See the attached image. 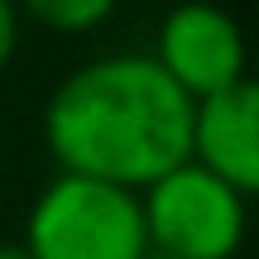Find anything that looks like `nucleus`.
Returning a JSON list of instances; mask_svg holds the SVG:
<instances>
[{
    "mask_svg": "<svg viewBox=\"0 0 259 259\" xmlns=\"http://www.w3.org/2000/svg\"><path fill=\"white\" fill-rule=\"evenodd\" d=\"M192 96L144 53H106L72 67L44 101V149L58 173L149 187L187 163Z\"/></svg>",
    "mask_w": 259,
    "mask_h": 259,
    "instance_id": "f257e3e1",
    "label": "nucleus"
},
{
    "mask_svg": "<svg viewBox=\"0 0 259 259\" xmlns=\"http://www.w3.org/2000/svg\"><path fill=\"white\" fill-rule=\"evenodd\" d=\"M29 259H144L139 192L82 173H58L24 221Z\"/></svg>",
    "mask_w": 259,
    "mask_h": 259,
    "instance_id": "f03ea898",
    "label": "nucleus"
},
{
    "mask_svg": "<svg viewBox=\"0 0 259 259\" xmlns=\"http://www.w3.org/2000/svg\"><path fill=\"white\" fill-rule=\"evenodd\" d=\"M250 197L206 173L202 163H178L149 187H139L149 254L163 259H235L245 245Z\"/></svg>",
    "mask_w": 259,
    "mask_h": 259,
    "instance_id": "7ed1b4c3",
    "label": "nucleus"
},
{
    "mask_svg": "<svg viewBox=\"0 0 259 259\" xmlns=\"http://www.w3.org/2000/svg\"><path fill=\"white\" fill-rule=\"evenodd\" d=\"M154 58L163 67V77L183 96L202 101L226 87L245 82V34L235 24V15H226L211 0H183L158 19Z\"/></svg>",
    "mask_w": 259,
    "mask_h": 259,
    "instance_id": "20e7f679",
    "label": "nucleus"
},
{
    "mask_svg": "<svg viewBox=\"0 0 259 259\" xmlns=\"http://www.w3.org/2000/svg\"><path fill=\"white\" fill-rule=\"evenodd\" d=\"M187 158L231 183L235 192L254 197L259 187V87L245 82L216 96L192 101V130H187Z\"/></svg>",
    "mask_w": 259,
    "mask_h": 259,
    "instance_id": "39448f33",
    "label": "nucleus"
},
{
    "mask_svg": "<svg viewBox=\"0 0 259 259\" xmlns=\"http://www.w3.org/2000/svg\"><path fill=\"white\" fill-rule=\"evenodd\" d=\"M15 10L48 34H92L120 10V0H15Z\"/></svg>",
    "mask_w": 259,
    "mask_h": 259,
    "instance_id": "423d86ee",
    "label": "nucleus"
},
{
    "mask_svg": "<svg viewBox=\"0 0 259 259\" xmlns=\"http://www.w3.org/2000/svg\"><path fill=\"white\" fill-rule=\"evenodd\" d=\"M19 10H15V0H0V72L10 67V58L19 53Z\"/></svg>",
    "mask_w": 259,
    "mask_h": 259,
    "instance_id": "0eeeda50",
    "label": "nucleus"
},
{
    "mask_svg": "<svg viewBox=\"0 0 259 259\" xmlns=\"http://www.w3.org/2000/svg\"><path fill=\"white\" fill-rule=\"evenodd\" d=\"M0 259H29L24 245H0Z\"/></svg>",
    "mask_w": 259,
    "mask_h": 259,
    "instance_id": "6e6552de",
    "label": "nucleus"
},
{
    "mask_svg": "<svg viewBox=\"0 0 259 259\" xmlns=\"http://www.w3.org/2000/svg\"><path fill=\"white\" fill-rule=\"evenodd\" d=\"M0 202H5V178H0Z\"/></svg>",
    "mask_w": 259,
    "mask_h": 259,
    "instance_id": "1a4fd4ad",
    "label": "nucleus"
},
{
    "mask_svg": "<svg viewBox=\"0 0 259 259\" xmlns=\"http://www.w3.org/2000/svg\"><path fill=\"white\" fill-rule=\"evenodd\" d=\"M144 259H163V254H144Z\"/></svg>",
    "mask_w": 259,
    "mask_h": 259,
    "instance_id": "9d476101",
    "label": "nucleus"
}]
</instances>
